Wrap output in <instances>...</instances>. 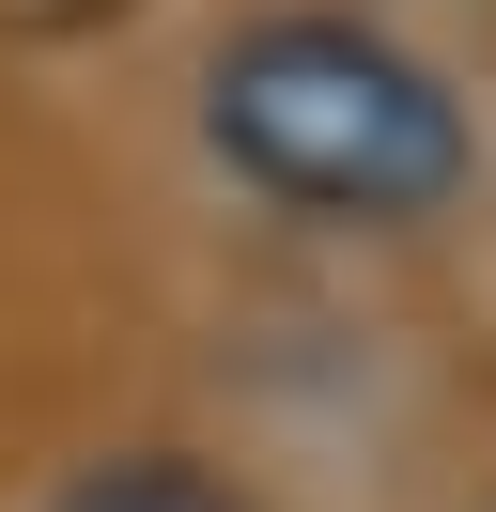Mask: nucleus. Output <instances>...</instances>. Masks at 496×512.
I'll use <instances>...</instances> for the list:
<instances>
[{
    "instance_id": "1",
    "label": "nucleus",
    "mask_w": 496,
    "mask_h": 512,
    "mask_svg": "<svg viewBox=\"0 0 496 512\" xmlns=\"http://www.w3.org/2000/svg\"><path fill=\"white\" fill-rule=\"evenodd\" d=\"M186 140L248 218L341 233V249H403V233L465 218L496 171L481 94L372 0H248L186 63Z\"/></svg>"
},
{
    "instance_id": "2",
    "label": "nucleus",
    "mask_w": 496,
    "mask_h": 512,
    "mask_svg": "<svg viewBox=\"0 0 496 512\" xmlns=\"http://www.w3.org/2000/svg\"><path fill=\"white\" fill-rule=\"evenodd\" d=\"M47 512H248V497L202 466V450H93Z\"/></svg>"
}]
</instances>
